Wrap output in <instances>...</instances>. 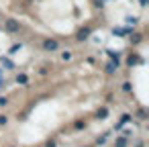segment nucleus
Returning a JSON list of instances; mask_svg holds the SVG:
<instances>
[{
    "label": "nucleus",
    "mask_w": 149,
    "mask_h": 147,
    "mask_svg": "<svg viewBox=\"0 0 149 147\" xmlns=\"http://www.w3.org/2000/svg\"><path fill=\"white\" fill-rule=\"evenodd\" d=\"M127 63H129V65H135V63H141V59H139L137 55H131V57L127 59Z\"/></svg>",
    "instance_id": "obj_6"
},
{
    "label": "nucleus",
    "mask_w": 149,
    "mask_h": 147,
    "mask_svg": "<svg viewBox=\"0 0 149 147\" xmlns=\"http://www.w3.org/2000/svg\"><path fill=\"white\" fill-rule=\"evenodd\" d=\"M4 86V76H2V70H0V88Z\"/></svg>",
    "instance_id": "obj_15"
},
{
    "label": "nucleus",
    "mask_w": 149,
    "mask_h": 147,
    "mask_svg": "<svg viewBox=\"0 0 149 147\" xmlns=\"http://www.w3.org/2000/svg\"><path fill=\"white\" fill-rule=\"evenodd\" d=\"M106 53H108V55H110V57H112V59L118 63V53H114V51H106Z\"/></svg>",
    "instance_id": "obj_12"
},
{
    "label": "nucleus",
    "mask_w": 149,
    "mask_h": 147,
    "mask_svg": "<svg viewBox=\"0 0 149 147\" xmlns=\"http://www.w3.org/2000/svg\"><path fill=\"white\" fill-rule=\"evenodd\" d=\"M17 82H19V84H23V86H25V84H27V82H29V78H27V76H25V74H19V76H17Z\"/></svg>",
    "instance_id": "obj_8"
},
{
    "label": "nucleus",
    "mask_w": 149,
    "mask_h": 147,
    "mask_svg": "<svg viewBox=\"0 0 149 147\" xmlns=\"http://www.w3.org/2000/svg\"><path fill=\"white\" fill-rule=\"evenodd\" d=\"M4 27H6L8 33H19V21H15V19H6Z\"/></svg>",
    "instance_id": "obj_2"
},
{
    "label": "nucleus",
    "mask_w": 149,
    "mask_h": 147,
    "mask_svg": "<svg viewBox=\"0 0 149 147\" xmlns=\"http://www.w3.org/2000/svg\"><path fill=\"white\" fill-rule=\"evenodd\" d=\"M0 61H2V65H6V70H13V68H15V63H13L8 57H2V55H0Z\"/></svg>",
    "instance_id": "obj_3"
},
{
    "label": "nucleus",
    "mask_w": 149,
    "mask_h": 147,
    "mask_svg": "<svg viewBox=\"0 0 149 147\" xmlns=\"http://www.w3.org/2000/svg\"><path fill=\"white\" fill-rule=\"evenodd\" d=\"M88 37H90V29H82V31L78 33V39H80V41H84V39H88Z\"/></svg>",
    "instance_id": "obj_4"
},
{
    "label": "nucleus",
    "mask_w": 149,
    "mask_h": 147,
    "mask_svg": "<svg viewBox=\"0 0 149 147\" xmlns=\"http://www.w3.org/2000/svg\"><path fill=\"white\" fill-rule=\"evenodd\" d=\"M129 118H131L129 114H123V121H120V125H125V123H129ZM120 125H118V127H120Z\"/></svg>",
    "instance_id": "obj_14"
},
{
    "label": "nucleus",
    "mask_w": 149,
    "mask_h": 147,
    "mask_svg": "<svg viewBox=\"0 0 149 147\" xmlns=\"http://www.w3.org/2000/svg\"><path fill=\"white\" fill-rule=\"evenodd\" d=\"M123 90H125V92H131V84L125 82V84H123Z\"/></svg>",
    "instance_id": "obj_13"
},
{
    "label": "nucleus",
    "mask_w": 149,
    "mask_h": 147,
    "mask_svg": "<svg viewBox=\"0 0 149 147\" xmlns=\"http://www.w3.org/2000/svg\"><path fill=\"white\" fill-rule=\"evenodd\" d=\"M141 39H143L141 35H131V43H139Z\"/></svg>",
    "instance_id": "obj_11"
},
{
    "label": "nucleus",
    "mask_w": 149,
    "mask_h": 147,
    "mask_svg": "<svg viewBox=\"0 0 149 147\" xmlns=\"http://www.w3.org/2000/svg\"><path fill=\"white\" fill-rule=\"evenodd\" d=\"M127 21H129V23H133V25H137V17H129Z\"/></svg>",
    "instance_id": "obj_16"
},
{
    "label": "nucleus",
    "mask_w": 149,
    "mask_h": 147,
    "mask_svg": "<svg viewBox=\"0 0 149 147\" xmlns=\"http://www.w3.org/2000/svg\"><path fill=\"white\" fill-rule=\"evenodd\" d=\"M114 147H127V139H125V137H118V139L114 141Z\"/></svg>",
    "instance_id": "obj_5"
},
{
    "label": "nucleus",
    "mask_w": 149,
    "mask_h": 147,
    "mask_svg": "<svg viewBox=\"0 0 149 147\" xmlns=\"http://www.w3.org/2000/svg\"><path fill=\"white\" fill-rule=\"evenodd\" d=\"M116 68H118V63H116V61H112V63H108V65H106V72H108V74H112V72H116Z\"/></svg>",
    "instance_id": "obj_7"
},
{
    "label": "nucleus",
    "mask_w": 149,
    "mask_h": 147,
    "mask_svg": "<svg viewBox=\"0 0 149 147\" xmlns=\"http://www.w3.org/2000/svg\"><path fill=\"white\" fill-rule=\"evenodd\" d=\"M96 4H98V6H102V4H104V0H96Z\"/></svg>",
    "instance_id": "obj_19"
},
{
    "label": "nucleus",
    "mask_w": 149,
    "mask_h": 147,
    "mask_svg": "<svg viewBox=\"0 0 149 147\" xmlns=\"http://www.w3.org/2000/svg\"><path fill=\"white\" fill-rule=\"evenodd\" d=\"M139 4H141V6H145V4H147V0H139Z\"/></svg>",
    "instance_id": "obj_20"
},
{
    "label": "nucleus",
    "mask_w": 149,
    "mask_h": 147,
    "mask_svg": "<svg viewBox=\"0 0 149 147\" xmlns=\"http://www.w3.org/2000/svg\"><path fill=\"white\" fill-rule=\"evenodd\" d=\"M106 114H108L106 108H100V110H98V118H106Z\"/></svg>",
    "instance_id": "obj_10"
},
{
    "label": "nucleus",
    "mask_w": 149,
    "mask_h": 147,
    "mask_svg": "<svg viewBox=\"0 0 149 147\" xmlns=\"http://www.w3.org/2000/svg\"><path fill=\"white\" fill-rule=\"evenodd\" d=\"M6 102H8V100H6V98H4V96H0V106H4V104H6Z\"/></svg>",
    "instance_id": "obj_17"
},
{
    "label": "nucleus",
    "mask_w": 149,
    "mask_h": 147,
    "mask_svg": "<svg viewBox=\"0 0 149 147\" xmlns=\"http://www.w3.org/2000/svg\"><path fill=\"white\" fill-rule=\"evenodd\" d=\"M43 49H45V51H57V49H59V43H57L55 39H45V41H43Z\"/></svg>",
    "instance_id": "obj_1"
},
{
    "label": "nucleus",
    "mask_w": 149,
    "mask_h": 147,
    "mask_svg": "<svg viewBox=\"0 0 149 147\" xmlns=\"http://www.w3.org/2000/svg\"><path fill=\"white\" fill-rule=\"evenodd\" d=\"M0 125H6V116H4V114L0 116Z\"/></svg>",
    "instance_id": "obj_18"
},
{
    "label": "nucleus",
    "mask_w": 149,
    "mask_h": 147,
    "mask_svg": "<svg viewBox=\"0 0 149 147\" xmlns=\"http://www.w3.org/2000/svg\"><path fill=\"white\" fill-rule=\"evenodd\" d=\"M125 33H131V29H129V27H125V29H114V35H125Z\"/></svg>",
    "instance_id": "obj_9"
}]
</instances>
